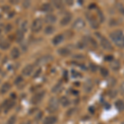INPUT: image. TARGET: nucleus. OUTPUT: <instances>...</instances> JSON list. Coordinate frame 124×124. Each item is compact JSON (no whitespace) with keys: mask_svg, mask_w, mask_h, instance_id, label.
<instances>
[{"mask_svg":"<svg viewBox=\"0 0 124 124\" xmlns=\"http://www.w3.org/2000/svg\"><path fill=\"white\" fill-rule=\"evenodd\" d=\"M59 108V101L57 100L56 98H51L49 101L48 104V110L50 113H55Z\"/></svg>","mask_w":124,"mask_h":124,"instance_id":"obj_1","label":"nucleus"},{"mask_svg":"<svg viewBox=\"0 0 124 124\" xmlns=\"http://www.w3.org/2000/svg\"><path fill=\"white\" fill-rule=\"evenodd\" d=\"M53 60V57L51 55H42L41 57H40L39 59H37V61H36V65L38 66H41L46 64H48L49 62H51Z\"/></svg>","mask_w":124,"mask_h":124,"instance_id":"obj_2","label":"nucleus"},{"mask_svg":"<svg viewBox=\"0 0 124 124\" xmlns=\"http://www.w3.org/2000/svg\"><path fill=\"white\" fill-rule=\"evenodd\" d=\"M43 26V22L41 18H37L33 21L31 24V31L33 32H38L41 30Z\"/></svg>","mask_w":124,"mask_h":124,"instance_id":"obj_3","label":"nucleus"},{"mask_svg":"<svg viewBox=\"0 0 124 124\" xmlns=\"http://www.w3.org/2000/svg\"><path fill=\"white\" fill-rule=\"evenodd\" d=\"M85 27V22L82 18H77L74 22L73 25H72V27L74 29L77 30V31H80V30L84 29Z\"/></svg>","mask_w":124,"mask_h":124,"instance_id":"obj_4","label":"nucleus"},{"mask_svg":"<svg viewBox=\"0 0 124 124\" xmlns=\"http://www.w3.org/2000/svg\"><path fill=\"white\" fill-rule=\"evenodd\" d=\"M44 96H45V92L44 91L37 93L36 94H34L32 96V98H31V103H33V104H37V103H39L40 102H41V100L43 99Z\"/></svg>","mask_w":124,"mask_h":124,"instance_id":"obj_5","label":"nucleus"},{"mask_svg":"<svg viewBox=\"0 0 124 124\" xmlns=\"http://www.w3.org/2000/svg\"><path fill=\"white\" fill-rule=\"evenodd\" d=\"M86 17H87V19L89 20V23H90V26H91L92 28H94V29L99 28V21L96 19L95 17H93V15L90 14V13H87Z\"/></svg>","mask_w":124,"mask_h":124,"instance_id":"obj_6","label":"nucleus"},{"mask_svg":"<svg viewBox=\"0 0 124 124\" xmlns=\"http://www.w3.org/2000/svg\"><path fill=\"white\" fill-rule=\"evenodd\" d=\"M100 45L106 51H113V46H112L111 42L105 37H101L100 39Z\"/></svg>","mask_w":124,"mask_h":124,"instance_id":"obj_7","label":"nucleus"},{"mask_svg":"<svg viewBox=\"0 0 124 124\" xmlns=\"http://www.w3.org/2000/svg\"><path fill=\"white\" fill-rule=\"evenodd\" d=\"M93 83L91 79H88V80L85 81V85H84V89H85V91L87 92V93H89L93 90Z\"/></svg>","mask_w":124,"mask_h":124,"instance_id":"obj_8","label":"nucleus"},{"mask_svg":"<svg viewBox=\"0 0 124 124\" xmlns=\"http://www.w3.org/2000/svg\"><path fill=\"white\" fill-rule=\"evenodd\" d=\"M123 35V33L121 30H115V31H113V32L110 33V38H111V40L113 41H114L115 40H117L118 37H120Z\"/></svg>","mask_w":124,"mask_h":124,"instance_id":"obj_9","label":"nucleus"},{"mask_svg":"<svg viewBox=\"0 0 124 124\" xmlns=\"http://www.w3.org/2000/svg\"><path fill=\"white\" fill-rule=\"evenodd\" d=\"M33 71V65H27L23 68V75L25 76H29Z\"/></svg>","mask_w":124,"mask_h":124,"instance_id":"obj_10","label":"nucleus"},{"mask_svg":"<svg viewBox=\"0 0 124 124\" xmlns=\"http://www.w3.org/2000/svg\"><path fill=\"white\" fill-rule=\"evenodd\" d=\"M110 67H111V69L113 70L117 71V70H119L120 68H121V63H120V61L118 60H113V61L111 62V64H110Z\"/></svg>","mask_w":124,"mask_h":124,"instance_id":"obj_11","label":"nucleus"},{"mask_svg":"<svg viewBox=\"0 0 124 124\" xmlns=\"http://www.w3.org/2000/svg\"><path fill=\"white\" fill-rule=\"evenodd\" d=\"M15 105V101L14 100H8V101H6L5 102V103H4V112L5 113H7V112H8L10 111L12 108H13V106Z\"/></svg>","mask_w":124,"mask_h":124,"instance_id":"obj_12","label":"nucleus"},{"mask_svg":"<svg viewBox=\"0 0 124 124\" xmlns=\"http://www.w3.org/2000/svg\"><path fill=\"white\" fill-rule=\"evenodd\" d=\"M71 20H72V16H71V14L68 13V14H66L65 16H64L63 18L61 20V25H62V26H66L70 23Z\"/></svg>","mask_w":124,"mask_h":124,"instance_id":"obj_13","label":"nucleus"},{"mask_svg":"<svg viewBox=\"0 0 124 124\" xmlns=\"http://www.w3.org/2000/svg\"><path fill=\"white\" fill-rule=\"evenodd\" d=\"M57 122V117L55 116H49L45 118L43 124H55Z\"/></svg>","mask_w":124,"mask_h":124,"instance_id":"obj_14","label":"nucleus"},{"mask_svg":"<svg viewBox=\"0 0 124 124\" xmlns=\"http://www.w3.org/2000/svg\"><path fill=\"white\" fill-rule=\"evenodd\" d=\"M56 17L54 14H47L45 17V22L46 23L51 24V23H55L56 22Z\"/></svg>","mask_w":124,"mask_h":124,"instance_id":"obj_15","label":"nucleus"},{"mask_svg":"<svg viewBox=\"0 0 124 124\" xmlns=\"http://www.w3.org/2000/svg\"><path fill=\"white\" fill-rule=\"evenodd\" d=\"M64 41V36L62 34H59V35H56L55 37L52 39V43L54 45H59L60 43H61L62 41Z\"/></svg>","mask_w":124,"mask_h":124,"instance_id":"obj_16","label":"nucleus"},{"mask_svg":"<svg viewBox=\"0 0 124 124\" xmlns=\"http://www.w3.org/2000/svg\"><path fill=\"white\" fill-rule=\"evenodd\" d=\"M113 42L115 43V45L119 48H124V35L118 37L117 40H115Z\"/></svg>","mask_w":124,"mask_h":124,"instance_id":"obj_17","label":"nucleus"},{"mask_svg":"<svg viewBox=\"0 0 124 124\" xmlns=\"http://www.w3.org/2000/svg\"><path fill=\"white\" fill-rule=\"evenodd\" d=\"M84 41H85V43L86 44V46H87V45H90L93 47H96V46H97V43H96V41L93 38H92V37H86L85 38V40H84Z\"/></svg>","mask_w":124,"mask_h":124,"instance_id":"obj_18","label":"nucleus"},{"mask_svg":"<svg viewBox=\"0 0 124 124\" xmlns=\"http://www.w3.org/2000/svg\"><path fill=\"white\" fill-rule=\"evenodd\" d=\"M10 46H11V44L8 40H2L0 41V49L1 50H3V51L8 50L10 47Z\"/></svg>","mask_w":124,"mask_h":124,"instance_id":"obj_19","label":"nucleus"},{"mask_svg":"<svg viewBox=\"0 0 124 124\" xmlns=\"http://www.w3.org/2000/svg\"><path fill=\"white\" fill-rule=\"evenodd\" d=\"M59 103H61V104L63 107H68L70 105V99H68L66 96H62L61 99H60Z\"/></svg>","mask_w":124,"mask_h":124,"instance_id":"obj_20","label":"nucleus"},{"mask_svg":"<svg viewBox=\"0 0 124 124\" xmlns=\"http://www.w3.org/2000/svg\"><path fill=\"white\" fill-rule=\"evenodd\" d=\"M58 53L60 54L62 56H67L70 54V50L69 49L68 47H63L61 48V49L58 51Z\"/></svg>","mask_w":124,"mask_h":124,"instance_id":"obj_21","label":"nucleus"},{"mask_svg":"<svg viewBox=\"0 0 124 124\" xmlns=\"http://www.w3.org/2000/svg\"><path fill=\"white\" fill-rule=\"evenodd\" d=\"M11 88V85L8 83V82H6V83L3 84L1 87V89H0V92H1L2 94H4L7 92H8V90Z\"/></svg>","mask_w":124,"mask_h":124,"instance_id":"obj_22","label":"nucleus"},{"mask_svg":"<svg viewBox=\"0 0 124 124\" xmlns=\"http://www.w3.org/2000/svg\"><path fill=\"white\" fill-rule=\"evenodd\" d=\"M115 107L119 112L124 111V102L123 100H121V99L116 101L115 102Z\"/></svg>","mask_w":124,"mask_h":124,"instance_id":"obj_23","label":"nucleus"},{"mask_svg":"<svg viewBox=\"0 0 124 124\" xmlns=\"http://www.w3.org/2000/svg\"><path fill=\"white\" fill-rule=\"evenodd\" d=\"M41 10L46 13H50V12L53 11V6L51 3H45L41 6Z\"/></svg>","mask_w":124,"mask_h":124,"instance_id":"obj_24","label":"nucleus"},{"mask_svg":"<svg viewBox=\"0 0 124 124\" xmlns=\"http://www.w3.org/2000/svg\"><path fill=\"white\" fill-rule=\"evenodd\" d=\"M20 55H21V53H20V51H19L18 48L15 47V48H13V49L12 50L11 56H12L13 59H17V58L20 56Z\"/></svg>","mask_w":124,"mask_h":124,"instance_id":"obj_25","label":"nucleus"},{"mask_svg":"<svg viewBox=\"0 0 124 124\" xmlns=\"http://www.w3.org/2000/svg\"><path fill=\"white\" fill-rule=\"evenodd\" d=\"M24 39V33L21 31H17L16 33V41L17 42H22Z\"/></svg>","mask_w":124,"mask_h":124,"instance_id":"obj_26","label":"nucleus"},{"mask_svg":"<svg viewBox=\"0 0 124 124\" xmlns=\"http://www.w3.org/2000/svg\"><path fill=\"white\" fill-rule=\"evenodd\" d=\"M108 83V86L110 88H113L114 86L117 85V79H115L114 77H110L107 81Z\"/></svg>","mask_w":124,"mask_h":124,"instance_id":"obj_27","label":"nucleus"},{"mask_svg":"<svg viewBox=\"0 0 124 124\" xmlns=\"http://www.w3.org/2000/svg\"><path fill=\"white\" fill-rule=\"evenodd\" d=\"M45 34H46V35H51V34H52L54 31H55V27H53V26H47L45 28Z\"/></svg>","mask_w":124,"mask_h":124,"instance_id":"obj_28","label":"nucleus"},{"mask_svg":"<svg viewBox=\"0 0 124 124\" xmlns=\"http://www.w3.org/2000/svg\"><path fill=\"white\" fill-rule=\"evenodd\" d=\"M61 89H62L61 85L58 84V85H55V86H54V87L52 88V89H51V91H52V93H58L61 91Z\"/></svg>","mask_w":124,"mask_h":124,"instance_id":"obj_29","label":"nucleus"},{"mask_svg":"<svg viewBox=\"0 0 124 124\" xmlns=\"http://www.w3.org/2000/svg\"><path fill=\"white\" fill-rule=\"evenodd\" d=\"M20 31H23V33L27 31V21H23V23H21V25H20Z\"/></svg>","mask_w":124,"mask_h":124,"instance_id":"obj_30","label":"nucleus"},{"mask_svg":"<svg viewBox=\"0 0 124 124\" xmlns=\"http://www.w3.org/2000/svg\"><path fill=\"white\" fill-rule=\"evenodd\" d=\"M116 7H117V9L118 10V12L121 14L124 15V5L121 3H116Z\"/></svg>","mask_w":124,"mask_h":124,"instance_id":"obj_31","label":"nucleus"},{"mask_svg":"<svg viewBox=\"0 0 124 124\" xmlns=\"http://www.w3.org/2000/svg\"><path fill=\"white\" fill-rule=\"evenodd\" d=\"M100 74L103 77H107L108 75L109 72H108V70L106 69L104 67H100Z\"/></svg>","mask_w":124,"mask_h":124,"instance_id":"obj_32","label":"nucleus"},{"mask_svg":"<svg viewBox=\"0 0 124 124\" xmlns=\"http://www.w3.org/2000/svg\"><path fill=\"white\" fill-rule=\"evenodd\" d=\"M108 95L109 96V98H111V99H114V98L117 97V92L115 90V89H111V90L108 91Z\"/></svg>","mask_w":124,"mask_h":124,"instance_id":"obj_33","label":"nucleus"},{"mask_svg":"<svg viewBox=\"0 0 124 124\" xmlns=\"http://www.w3.org/2000/svg\"><path fill=\"white\" fill-rule=\"evenodd\" d=\"M71 76L72 78H74V79H77V78H79V77H81V75L79 72H78L77 70H72Z\"/></svg>","mask_w":124,"mask_h":124,"instance_id":"obj_34","label":"nucleus"},{"mask_svg":"<svg viewBox=\"0 0 124 124\" xmlns=\"http://www.w3.org/2000/svg\"><path fill=\"white\" fill-rule=\"evenodd\" d=\"M16 121H17V117H16V116H11V117H9V119L8 120V122L6 124H15Z\"/></svg>","mask_w":124,"mask_h":124,"instance_id":"obj_35","label":"nucleus"},{"mask_svg":"<svg viewBox=\"0 0 124 124\" xmlns=\"http://www.w3.org/2000/svg\"><path fill=\"white\" fill-rule=\"evenodd\" d=\"M53 6H55L56 8H63V3L61 1H54Z\"/></svg>","mask_w":124,"mask_h":124,"instance_id":"obj_36","label":"nucleus"},{"mask_svg":"<svg viewBox=\"0 0 124 124\" xmlns=\"http://www.w3.org/2000/svg\"><path fill=\"white\" fill-rule=\"evenodd\" d=\"M85 47H86V44L85 43V41H79L77 43V48L78 49H84Z\"/></svg>","mask_w":124,"mask_h":124,"instance_id":"obj_37","label":"nucleus"},{"mask_svg":"<svg viewBox=\"0 0 124 124\" xmlns=\"http://www.w3.org/2000/svg\"><path fill=\"white\" fill-rule=\"evenodd\" d=\"M104 60H105V61H109V62H112L114 60V58H113V55H106V56L104 57Z\"/></svg>","mask_w":124,"mask_h":124,"instance_id":"obj_38","label":"nucleus"},{"mask_svg":"<svg viewBox=\"0 0 124 124\" xmlns=\"http://www.w3.org/2000/svg\"><path fill=\"white\" fill-rule=\"evenodd\" d=\"M89 68H90L91 70L93 71V72L97 70V69H98L97 65H96L95 64H93V63H90V65H89Z\"/></svg>","mask_w":124,"mask_h":124,"instance_id":"obj_39","label":"nucleus"},{"mask_svg":"<svg viewBox=\"0 0 124 124\" xmlns=\"http://www.w3.org/2000/svg\"><path fill=\"white\" fill-rule=\"evenodd\" d=\"M119 92L121 94H124V82H123L119 86Z\"/></svg>","mask_w":124,"mask_h":124,"instance_id":"obj_40","label":"nucleus"},{"mask_svg":"<svg viewBox=\"0 0 124 124\" xmlns=\"http://www.w3.org/2000/svg\"><path fill=\"white\" fill-rule=\"evenodd\" d=\"M23 77H22V76H18V77L17 78V79H15V82H14V83L16 84V85H18V84L22 83V82H23Z\"/></svg>","mask_w":124,"mask_h":124,"instance_id":"obj_41","label":"nucleus"},{"mask_svg":"<svg viewBox=\"0 0 124 124\" xmlns=\"http://www.w3.org/2000/svg\"><path fill=\"white\" fill-rule=\"evenodd\" d=\"M41 69H38L37 71H36V73L33 75V78H37V77H39V76H40V75H41Z\"/></svg>","mask_w":124,"mask_h":124,"instance_id":"obj_42","label":"nucleus"},{"mask_svg":"<svg viewBox=\"0 0 124 124\" xmlns=\"http://www.w3.org/2000/svg\"><path fill=\"white\" fill-rule=\"evenodd\" d=\"M76 111V109L75 108H71V109H70L69 111L67 112V115L68 116H71V115H73L74 113H75V112Z\"/></svg>","mask_w":124,"mask_h":124,"instance_id":"obj_43","label":"nucleus"},{"mask_svg":"<svg viewBox=\"0 0 124 124\" xmlns=\"http://www.w3.org/2000/svg\"><path fill=\"white\" fill-rule=\"evenodd\" d=\"M30 5H31V3H30L29 1H25L23 3V7L25 8H27Z\"/></svg>","mask_w":124,"mask_h":124,"instance_id":"obj_44","label":"nucleus"},{"mask_svg":"<svg viewBox=\"0 0 124 124\" xmlns=\"http://www.w3.org/2000/svg\"><path fill=\"white\" fill-rule=\"evenodd\" d=\"M6 31H10L12 29H13V26L11 25V24H8L7 26H6Z\"/></svg>","mask_w":124,"mask_h":124,"instance_id":"obj_45","label":"nucleus"},{"mask_svg":"<svg viewBox=\"0 0 124 124\" xmlns=\"http://www.w3.org/2000/svg\"><path fill=\"white\" fill-rule=\"evenodd\" d=\"M99 16H100V17H101L100 22H102V23H103V19H104V17H103V13H102V12L99 11Z\"/></svg>","mask_w":124,"mask_h":124,"instance_id":"obj_46","label":"nucleus"},{"mask_svg":"<svg viewBox=\"0 0 124 124\" xmlns=\"http://www.w3.org/2000/svg\"><path fill=\"white\" fill-rule=\"evenodd\" d=\"M41 117H42V113H41H41H39V114L37 115V119H40V118H41Z\"/></svg>","mask_w":124,"mask_h":124,"instance_id":"obj_47","label":"nucleus"},{"mask_svg":"<svg viewBox=\"0 0 124 124\" xmlns=\"http://www.w3.org/2000/svg\"><path fill=\"white\" fill-rule=\"evenodd\" d=\"M3 30V24H0V34L2 33Z\"/></svg>","mask_w":124,"mask_h":124,"instance_id":"obj_48","label":"nucleus"},{"mask_svg":"<svg viewBox=\"0 0 124 124\" xmlns=\"http://www.w3.org/2000/svg\"><path fill=\"white\" fill-rule=\"evenodd\" d=\"M72 93H73L74 95H77L78 93H79V92H78L77 90H72Z\"/></svg>","mask_w":124,"mask_h":124,"instance_id":"obj_49","label":"nucleus"},{"mask_svg":"<svg viewBox=\"0 0 124 124\" xmlns=\"http://www.w3.org/2000/svg\"><path fill=\"white\" fill-rule=\"evenodd\" d=\"M25 124H31V122H30V121H27V123H26Z\"/></svg>","mask_w":124,"mask_h":124,"instance_id":"obj_50","label":"nucleus"},{"mask_svg":"<svg viewBox=\"0 0 124 124\" xmlns=\"http://www.w3.org/2000/svg\"><path fill=\"white\" fill-rule=\"evenodd\" d=\"M1 18H2V16H1V15H0V19H1Z\"/></svg>","mask_w":124,"mask_h":124,"instance_id":"obj_51","label":"nucleus"},{"mask_svg":"<svg viewBox=\"0 0 124 124\" xmlns=\"http://www.w3.org/2000/svg\"><path fill=\"white\" fill-rule=\"evenodd\" d=\"M0 73H1V67H0Z\"/></svg>","mask_w":124,"mask_h":124,"instance_id":"obj_52","label":"nucleus"},{"mask_svg":"<svg viewBox=\"0 0 124 124\" xmlns=\"http://www.w3.org/2000/svg\"><path fill=\"white\" fill-rule=\"evenodd\" d=\"M122 124H124V121L123 122V123H122Z\"/></svg>","mask_w":124,"mask_h":124,"instance_id":"obj_53","label":"nucleus"}]
</instances>
